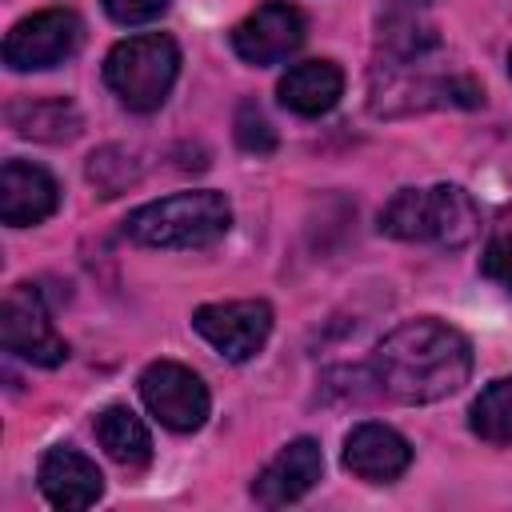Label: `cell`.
<instances>
[{
	"mask_svg": "<svg viewBox=\"0 0 512 512\" xmlns=\"http://www.w3.org/2000/svg\"><path fill=\"white\" fill-rule=\"evenodd\" d=\"M368 376L384 396L400 404H432L468 384L472 348L456 328L440 320H408L376 344Z\"/></svg>",
	"mask_w": 512,
	"mask_h": 512,
	"instance_id": "6da1fadb",
	"label": "cell"
},
{
	"mask_svg": "<svg viewBox=\"0 0 512 512\" xmlns=\"http://www.w3.org/2000/svg\"><path fill=\"white\" fill-rule=\"evenodd\" d=\"M380 232H388L396 240H412V244L464 248L480 232V212H476L472 196L456 184L404 188L384 204Z\"/></svg>",
	"mask_w": 512,
	"mask_h": 512,
	"instance_id": "7a4b0ae2",
	"label": "cell"
},
{
	"mask_svg": "<svg viewBox=\"0 0 512 512\" xmlns=\"http://www.w3.org/2000/svg\"><path fill=\"white\" fill-rule=\"evenodd\" d=\"M232 224V208L220 192H176L136 208L124 232L144 248H208Z\"/></svg>",
	"mask_w": 512,
	"mask_h": 512,
	"instance_id": "3957f363",
	"label": "cell"
},
{
	"mask_svg": "<svg viewBox=\"0 0 512 512\" xmlns=\"http://www.w3.org/2000/svg\"><path fill=\"white\" fill-rule=\"evenodd\" d=\"M180 72V48L164 32H144L120 40L104 60V80L132 112H156Z\"/></svg>",
	"mask_w": 512,
	"mask_h": 512,
	"instance_id": "277c9868",
	"label": "cell"
},
{
	"mask_svg": "<svg viewBox=\"0 0 512 512\" xmlns=\"http://www.w3.org/2000/svg\"><path fill=\"white\" fill-rule=\"evenodd\" d=\"M84 40V24L68 8H44L12 24L4 36V64L12 72H36L68 60Z\"/></svg>",
	"mask_w": 512,
	"mask_h": 512,
	"instance_id": "5b68a950",
	"label": "cell"
},
{
	"mask_svg": "<svg viewBox=\"0 0 512 512\" xmlns=\"http://www.w3.org/2000/svg\"><path fill=\"white\" fill-rule=\"evenodd\" d=\"M0 340H4V352L28 360V364H40V368H56L68 360V344L56 336L52 320H48V308H44V296L40 288L32 284H16L4 304H0Z\"/></svg>",
	"mask_w": 512,
	"mask_h": 512,
	"instance_id": "8992f818",
	"label": "cell"
},
{
	"mask_svg": "<svg viewBox=\"0 0 512 512\" xmlns=\"http://www.w3.org/2000/svg\"><path fill=\"white\" fill-rule=\"evenodd\" d=\"M140 396H144L148 412L172 432H196L208 420V408H212L204 380L192 368L176 364V360L148 364L144 376H140Z\"/></svg>",
	"mask_w": 512,
	"mask_h": 512,
	"instance_id": "52a82bcc",
	"label": "cell"
},
{
	"mask_svg": "<svg viewBox=\"0 0 512 512\" xmlns=\"http://www.w3.org/2000/svg\"><path fill=\"white\" fill-rule=\"evenodd\" d=\"M192 328L224 356V360H252L268 332H272V308L264 300H228V304H204L192 316Z\"/></svg>",
	"mask_w": 512,
	"mask_h": 512,
	"instance_id": "ba28073f",
	"label": "cell"
},
{
	"mask_svg": "<svg viewBox=\"0 0 512 512\" xmlns=\"http://www.w3.org/2000/svg\"><path fill=\"white\" fill-rule=\"evenodd\" d=\"M300 44H304V16H300V8H292L284 0L260 4L248 20H240L232 28V48L248 64H280Z\"/></svg>",
	"mask_w": 512,
	"mask_h": 512,
	"instance_id": "9c48e42d",
	"label": "cell"
},
{
	"mask_svg": "<svg viewBox=\"0 0 512 512\" xmlns=\"http://www.w3.org/2000/svg\"><path fill=\"white\" fill-rule=\"evenodd\" d=\"M320 476H324V452H320L316 440L300 436L288 448H280L276 460L252 480V496L264 508H280V504H292V500L308 496Z\"/></svg>",
	"mask_w": 512,
	"mask_h": 512,
	"instance_id": "30bf717a",
	"label": "cell"
},
{
	"mask_svg": "<svg viewBox=\"0 0 512 512\" xmlns=\"http://www.w3.org/2000/svg\"><path fill=\"white\" fill-rule=\"evenodd\" d=\"M60 188L56 180L28 160H4L0 168V220L8 228H28L40 224L56 212Z\"/></svg>",
	"mask_w": 512,
	"mask_h": 512,
	"instance_id": "8fae6325",
	"label": "cell"
},
{
	"mask_svg": "<svg viewBox=\"0 0 512 512\" xmlns=\"http://www.w3.org/2000/svg\"><path fill=\"white\" fill-rule=\"evenodd\" d=\"M412 464L408 440L388 424H356L344 436V468L368 484H388Z\"/></svg>",
	"mask_w": 512,
	"mask_h": 512,
	"instance_id": "7c38bea8",
	"label": "cell"
},
{
	"mask_svg": "<svg viewBox=\"0 0 512 512\" xmlns=\"http://www.w3.org/2000/svg\"><path fill=\"white\" fill-rule=\"evenodd\" d=\"M40 492L56 508H88V504L100 500L104 476L84 452H76L68 444H56L40 460Z\"/></svg>",
	"mask_w": 512,
	"mask_h": 512,
	"instance_id": "4fadbf2b",
	"label": "cell"
},
{
	"mask_svg": "<svg viewBox=\"0 0 512 512\" xmlns=\"http://www.w3.org/2000/svg\"><path fill=\"white\" fill-rule=\"evenodd\" d=\"M280 104L296 116H324L336 108L340 92H344V72L332 64V60H304V64H292L280 84Z\"/></svg>",
	"mask_w": 512,
	"mask_h": 512,
	"instance_id": "5bb4252c",
	"label": "cell"
},
{
	"mask_svg": "<svg viewBox=\"0 0 512 512\" xmlns=\"http://www.w3.org/2000/svg\"><path fill=\"white\" fill-rule=\"evenodd\" d=\"M96 440L124 468H144L152 460V436H148L144 420L124 404H112L96 416Z\"/></svg>",
	"mask_w": 512,
	"mask_h": 512,
	"instance_id": "9a60e30c",
	"label": "cell"
},
{
	"mask_svg": "<svg viewBox=\"0 0 512 512\" xmlns=\"http://www.w3.org/2000/svg\"><path fill=\"white\" fill-rule=\"evenodd\" d=\"M8 124L20 136L64 144L80 132V112L68 100H12L8 104Z\"/></svg>",
	"mask_w": 512,
	"mask_h": 512,
	"instance_id": "2e32d148",
	"label": "cell"
},
{
	"mask_svg": "<svg viewBox=\"0 0 512 512\" xmlns=\"http://www.w3.org/2000/svg\"><path fill=\"white\" fill-rule=\"evenodd\" d=\"M472 432L488 444H512V376L504 380H492L476 404H472V416H468Z\"/></svg>",
	"mask_w": 512,
	"mask_h": 512,
	"instance_id": "e0dca14e",
	"label": "cell"
},
{
	"mask_svg": "<svg viewBox=\"0 0 512 512\" xmlns=\"http://www.w3.org/2000/svg\"><path fill=\"white\" fill-rule=\"evenodd\" d=\"M88 176H92V184H96L104 196H116V192H124L140 172H136V160H132L128 152L104 148L100 156L88 160Z\"/></svg>",
	"mask_w": 512,
	"mask_h": 512,
	"instance_id": "ac0fdd59",
	"label": "cell"
},
{
	"mask_svg": "<svg viewBox=\"0 0 512 512\" xmlns=\"http://www.w3.org/2000/svg\"><path fill=\"white\" fill-rule=\"evenodd\" d=\"M236 144H240L244 152H256V156H268V152L276 148L272 124H268V116H264L252 100H244V104L236 108Z\"/></svg>",
	"mask_w": 512,
	"mask_h": 512,
	"instance_id": "d6986e66",
	"label": "cell"
},
{
	"mask_svg": "<svg viewBox=\"0 0 512 512\" xmlns=\"http://www.w3.org/2000/svg\"><path fill=\"white\" fill-rule=\"evenodd\" d=\"M480 268H484V276H488V280H496L504 292H512V220H508V224H500V228L492 232V240H488V248H484Z\"/></svg>",
	"mask_w": 512,
	"mask_h": 512,
	"instance_id": "ffe728a7",
	"label": "cell"
},
{
	"mask_svg": "<svg viewBox=\"0 0 512 512\" xmlns=\"http://www.w3.org/2000/svg\"><path fill=\"white\" fill-rule=\"evenodd\" d=\"M100 4L116 24H148V20L164 16L172 0H100Z\"/></svg>",
	"mask_w": 512,
	"mask_h": 512,
	"instance_id": "44dd1931",
	"label": "cell"
},
{
	"mask_svg": "<svg viewBox=\"0 0 512 512\" xmlns=\"http://www.w3.org/2000/svg\"><path fill=\"white\" fill-rule=\"evenodd\" d=\"M400 4H412V8H420V4H428V0H400Z\"/></svg>",
	"mask_w": 512,
	"mask_h": 512,
	"instance_id": "7402d4cb",
	"label": "cell"
},
{
	"mask_svg": "<svg viewBox=\"0 0 512 512\" xmlns=\"http://www.w3.org/2000/svg\"><path fill=\"white\" fill-rule=\"evenodd\" d=\"M508 68H512V60H508Z\"/></svg>",
	"mask_w": 512,
	"mask_h": 512,
	"instance_id": "603a6c76",
	"label": "cell"
}]
</instances>
